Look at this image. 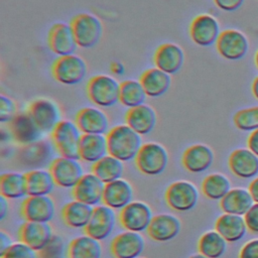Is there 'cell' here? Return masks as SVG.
<instances>
[{"mask_svg":"<svg viewBox=\"0 0 258 258\" xmlns=\"http://www.w3.org/2000/svg\"><path fill=\"white\" fill-rule=\"evenodd\" d=\"M108 152L122 162L135 160L141 146V135L127 124L112 127L106 134Z\"/></svg>","mask_w":258,"mask_h":258,"instance_id":"obj_1","label":"cell"},{"mask_svg":"<svg viewBox=\"0 0 258 258\" xmlns=\"http://www.w3.org/2000/svg\"><path fill=\"white\" fill-rule=\"evenodd\" d=\"M89 100L102 108H110L119 102L120 83L112 76L97 75L87 83Z\"/></svg>","mask_w":258,"mask_h":258,"instance_id":"obj_2","label":"cell"},{"mask_svg":"<svg viewBox=\"0 0 258 258\" xmlns=\"http://www.w3.org/2000/svg\"><path fill=\"white\" fill-rule=\"evenodd\" d=\"M54 148L60 156L80 159V142L83 133L71 120H60L50 133Z\"/></svg>","mask_w":258,"mask_h":258,"instance_id":"obj_3","label":"cell"},{"mask_svg":"<svg viewBox=\"0 0 258 258\" xmlns=\"http://www.w3.org/2000/svg\"><path fill=\"white\" fill-rule=\"evenodd\" d=\"M53 79L67 86L78 85L87 76V63L81 56L73 53L56 57L51 64Z\"/></svg>","mask_w":258,"mask_h":258,"instance_id":"obj_4","label":"cell"},{"mask_svg":"<svg viewBox=\"0 0 258 258\" xmlns=\"http://www.w3.org/2000/svg\"><path fill=\"white\" fill-rule=\"evenodd\" d=\"M168 160V152L163 145L157 142H146L142 144L135 158V165L143 174L154 176L166 169Z\"/></svg>","mask_w":258,"mask_h":258,"instance_id":"obj_5","label":"cell"},{"mask_svg":"<svg viewBox=\"0 0 258 258\" xmlns=\"http://www.w3.org/2000/svg\"><path fill=\"white\" fill-rule=\"evenodd\" d=\"M71 26L78 46L92 48L99 43L103 35L101 20L91 13H79L71 20Z\"/></svg>","mask_w":258,"mask_h":258,"instance_id":"obj_6","label":"cell"},{"mask_svg":"<svg viewBox=\"0 0 258 258\" xmlns=\"http://www.w3.org/2000/svg\"><path fill=\"white\" fill-rule=\"evenodd\" d=\"M164 198L171 210L179 213L188 212L199 202V190L190 181L177 180L167 186Z\"/></svg>","mask_w":258,"mask_h":258,"instance_id":"obj_7","label":"cell"},{"mask_svg":"<svg viewBox=\"0 0 258 258\" xmlns=\"http://www.w3.org/2000/svg\"><path fill=\"white\" fill-rule=\"evenodd\" d=\"M79 160L59 156L50 162L48 170L57 186L73 189L77 185L84 175V168Z\"/></svg>","mask_w":258,"mask_h":258,"instance_id":"obj_8","label":"cell"},{"mask_svg":"<svg viewBox=\"0 0 258 258\" xmlns=\"http://www.w3.org/2000/svg\"><path fill=\"white\" fill-rule=\"evenodd\" d=\"M152 219L153 214L151 208L142 201H132L120 210L119 214L121 226L127 231L137 233L147 231Z\"/></svg>","mask_w":258,"mask_h":258,"instance_id":"obj_9","label":"cell"},{"mask_svg":"<svg viewBox=\"0 0 258 258\" xmlns=\"http://www.w3.org/2000/svg\"><path fill=\"white\" fill-rule=\"evenodd\" d=\"M28 114L43 133H51L60 122V110L58 105L45 98L33 100L27 109Z\"/></svg>","mask_w":258,"mask_h":258,"instance_id":"obj_10","label":"cell"},{"mask_svg":"<svg viewBox=\"0 0 258 258\" xmlns=\"http://www.w3.org/2000/svg\"><path fill=\"white\" fill-rule=\"evenodd\" d=\"M219 23L210 14L197 15L189 25V36L199 46H210L217 42L220 36Z\"/></svg>","mask_w":258,"mask_h":258,"instance_id":"obj_11","label":"cell"},{"mask_svg":"<svg viewBox=\"0 0 258 258\" xmlns=\"http://www.w3.org/2000/svg\"><path fill=\"white\" fill-rule=\"evenodd\" d=\"M55 213V205L49 196H27L21 205V215L29 222L49 223Z\"/></svg>","mask_w":258,"mask_h":258,"instance_id":"obj_12","label":"cell"},{"mask_svg":"<svg viewBox=\"0 0 258 258\" xmlns=\"http://www.w3.org/2000/svg\"><path fill=\"white\" fill-rule=\"evenodd\" d=\"M116 226V214L113 209L106 205H99L94 208V212L85 233L99 241L107 239Z\"/></svg>","mask_w":258,"mask_h":258,"instance_id":"obj_13","label":"cell"},{"mask_svg":"<svg viewBox=\"0 0 258 258\" xmlns=\"http://www.w3.org/2000/svg\"><path fill=\"white\" fill-rule=\"evenodd\" d=\"M11 137L21 145L39 141L43 132L33 121L28 112H20L8 123Z\"/></svg>","mask_w":258,"mask_h":258,"instance_id":"obj_14","label":"cell"},{"mask_svg":"<svg viewBox=\"0 0 258 258\" xmlns=\"http://www.w3.org/2000/svg\"><path fill=\"white\" fill-rule=\"evenodd\" d=\"M47 44L49 49L58 56L73 54L78 44L71 24L62 22L53 24L47 34Z\"/></svg>","mask_w":258,"mask_h":258,"instance_id":"obj_15","label":"cell"},{"mask_svg":"<svg viewBox=\"0 0 258 258\" xmlns=\"http://www.w3.org/2000/svg\"><path fill=\"white\" fill-rule=\"evenodd\" d=\"M144 248L145 241L142 235L127 230L114 237L110 246L114 258H137Z\"/></svg>","mask_w":258,"mask_h":258,"instance_id":"obj_16","label":"cell"},{"mask_svg":"<svg viewBox=\"0 0 258 258\" xmlns=\"http://www.w3.org/2000/svg\"><path fill=\"white\" fill-rule=\"evenodd\" d=\"M184 52L182 48L172 42L160 44L153 55L155 67L168 75L177 74L184 63Z\"/></svg>","mask_w":258,"mask_h":258,"instance_id":"obj_17","label":"cell"},{"mask_svg":"<svg viewBox=\"0 0 258 258\" xmlns=\"http://www.w3.org/2000/svg\"><path fill=\"white\" fill-rule=\"evenodd\" d=\"M216 45L220 55L230 60L242 58L248 50L247 38L242 32L234 29L222 31Z\"/></svg>","mask_w":258,"mask_h":258,"instance_id":"obj_18","label":"cell"},{"mask_svg":"<svg viewBox=\"0 0 258 258\" xmlns=\"http://www.w3.org/2000/svg\"><path fill=\"white\" fill-rule=\"evenodd\" d=\"M75 123L83 134H104L108 133L109 119L104 111L97 107H85L78 111Z\"/></svg>","mask_w":258,"mask_h":258,"instance_id":"obj_19","label":"cell"},{"mask_svg":"<svg viewBox=\"0 0 258 258\" xmlns=\"http://www.w3.org/2000/svg\"><path fill=\"white\" fill-rule=\"evenodd\" d=\"M105 183L97 177L93 172L83 175L81 180L72 189V195L75 200L97 207L103 203Z\"/></svg>","mask_w":258,"mask_h":258,"instance_id":"obj_20","label":"cell"},{"mask_svg":"<svg viewBox=\"0 0 258 258\" xmlns=\"http://www.w3.org/2000/svg\"><path fill=\"white\" fill-rule=\"evenodd\" d=\"M53 232L48 223L29 222L23 223L19 229V239L36 252L42 250L53 237Z\"/></svg>","mask_w":258,"mask_h":258,"instance_id":"obj_21","label":"cell"},{"mask_svg":"<svg viewBox=\"0 0 258 258\" xmlns=\"http://www.w3.org/2000/svg\"><path fill=\"white\" fill-rule=\"evenodd\" d=\"M181 224L178 218L171 214H158L147 229V235L155 242H168L174 239L180 232Z\"/></svg>","mask_w":258,"mask_h":258,"instance_id":"obj_22","label":"cell"},{"mask_svg":"<svg viewBox=\"0 0 258 258\" xmlns=\"http://www.w3.org/2000/svg\"><path fill=\"white\" fill-rule=\"evenodd\" d=\"M214 152L206 144H194L187 147L181 156L183 167L191 173H201L211 167Z\"/></svg>","mask_w":258,"mask_h":258,"instance_id":"obj_23","label":"cell"},{"mask_svg":"<svg viewBox=\"0 0 258 258\" xmlns=\"http://www.w3.org/2000/svg\"><path fill=\"white\" fill-rule=\"evenodd\" d=\"M125 122L138 134L147 135L155 128L157 115L151 106L144 103L128 109L125 114Z\"/></svg>","mask_w":258,"mask_h":258,"instance_id":"obj_24","label":"cell"},{"mask_svg":"<svg viewBox=\"0 0 258 258\" xmlns=\"http://www.w3.org/2000/svg\"><path fill=\"white\" fill-rule=\"evenodd\" d=\"M133 200V187L123 178L106 183L103 195V204L113 210H122Z\"/></svg>","mask_w":258,"mask_h":258,"instance_id":"obj_25","label":"cell"},{"mask_svg":"<svg viewBox=\"0 0 258 258\" xmlns=\"http://www.w3.org/2000/svg\"><path fill=\"white\" fill-rule=\"evenodd\" d=\"M231 171L240 178H251L258 173V156L250 149H236L229 157Z\"/></svg>","mask_w":258,"mask_h":258,"instance_id":"obj_26","label":"cell"},{"mask_svg":"<svg viewBox=\"0 0 258 258\" xmlns=\"http://www.w3.org/2000/svg\"><path fill=\"white\" fill-rule=\"evenodd\" d=\"M107 138L104 134H83L80 142V159L95 163L108 155Z\"/></svg>","mask_w":258,"mask_h":258,"instance_id":"obj_27","label":"cell"},{"mask_svg":"<svg viewBox=\"0 0 258 258\" xmlns=\"http://www.w3.org/2000/svg\"><path fill=\"white\" fill-rule=\"evenodd\" d=\"M147 97L158 98L164 95L170 88L171 77L163 71L155 68L144 71L139 79Z\"/></svg>","mask_w":258,"mask_h":258,"instance_id":"obj_28","label":"cell"},{"mask_svg":"<svg viewBox=\"0 0 258 258\" xmlns=\"http://www.w3.org/2000/svg\"><path fill=\"white\" fill-rule=\"evenodd\" d=\"M215 229L227 242L234 243L241 240L245 236L248 228L245 218L242 216L224 214L217 219Z\"/></svg>","mask_w":258,"mask_h":258,"instance_id":"obj_29","label":"cell"},{"mask_svg":"<svg viewBox=\"0 0 258 258\" xmlns=\"http://www.w3.org/2000/svg\"><path fill=\"white\" fill-rule=\"evenodd\" d=\"M93 212L94 207L75 200L64 205L61 211V217L68 227L85 229L92 218Z\"/></svg>","mask_w":258,"mask_h":258,"instance_id":"obj_30","label":"cell"},{"mask_svg":"<svg viewBox=\"0 0 258 258\" xmlns=\"http://www.w3.org/2000/svg\"><path fill=\"white\" fill-rule=\"evenodd\" d=\"M254 205V200L249 190L244 188L231 189L220 202V207L225 214L245 216Z\"/></svg>","mask_w":258,"mask_h":258,"instance_id":"obj_31","label":"cell"},{"mask_svg":"<svg viewBox=\"0 0 258 258\" xmlns=\"http://www.w3.org/2000/svg\"><path fill=\"white\" fill-rule=\"evenodd\" d=\"M27 196H49L55 181L49 170L32 169L25 173Z\"/></svg>","mask_w":258,"mask_h":258,"instance_id":"obj_32","label":"cell"},{"mask_svg":"<svg viewBox=\"0 0 258 258\" xmlns=\"http://www.w3.org/2000/svg\"><path fill=\"white\" fill-rule=\"evenodd\" d=\"M68 258H102L101 243L87 234L79 236L70 242Z\"/></svg>","mask_w":258,"mask_h":258,"instance_id":"obj_33","label":"cell"},{"mask_svg":"<svg viewBox=\"0 0 258 258\" xmlns=\"http://www.w3.org/2000/svg\"><path fill=\"white\" fill-rule=\"evenodd\" d=\"M92 172L106 184L122 178L124 165L121 160L108 154L99 161L93 163Z\"/></svg>","mask_w":258,"mask_h":258,"instance_id":"obj_34","label":"cell"},{"mask_svg":"<svg viewBox=\"0 0 258 258\" xmlns=\"http://www.w3.org/2000/svg\"><path fill=\"white\" fill-rule=\"evenodd\" d=\"M0 194L8 200H15L27 196L26 176L20 172H6L0 177Z\"/></svg>","mask_w":258,"mask_h":258,"instance_id":"obj_35","label":"cell"},{"mask_svg":"<svg viewBox=\"0 0 258 258\" xmlns=\"http://www.w3.org/2000/svg\"><path fill=\"white\" fill-rule=\"evenodd\" d=\"M198 250L208 258H220L227 250V241L217 231H208L199 239Z\"/></svg>","mask_w":258,"mask_h":258,"instance_id":"obj_36","label":"cell"},{"mask_svg":"<svg viewBox=\"0 0 258 258\" xmlns=\"http://www.w3.org/2000/svg\"><path fill=\"white\" fill-rule=\"evenodd\" d=\"M147 95L140 83L136 80H126L120 83L119 102L128 109L145 103Z\"/></svg>","mask_w":258,"mask_h":258,"instance_id":"obj_37","label":"cell"},{"mask_svg":"<svg viewBox=\"0 0 258 258\" xmlns=\"http://www.w3.org/2000/svg\"><path fill=\"white\" fill-rule=\"evenodd\" d=\"M202 190L208 199L221 201L231 190V182L224 174L212 173L204 178Z\"/></svg>","mask_w":258,"mask_h":258,"instance_id":"obj_38","label":"cell"},{"mask_svg":"<svg viewBox=\"0 0 258 258\" xmlns=\"http://www.w3.org/2000/svg\"><path fill=\"white\" fill-rule=\"evenodd\" d=\"M22 159L24 163L30 165H41L47 162L51 155L50 145L45 141H37L28 145L22 149Z\"/></svg>","mask_w":258,"mask_h":258,"instance_id":"obj_39","label":"cell"},{"mask_svg":"<svg viewBox=\"0 0 258 258\" xmlns=\"http://www.w3.org/2000/svg\"><path fill=\"white\" fill-rule=\"evenodd\" d=\"M234 124L242 131H254L258 129V107L238 111L234 116Z\"/></svg>","mask_w":258,"mask_h":258,"instance_id":"obj_40","label":"cell"},{"mask_svg":"<svg viewBox=\"0 0 258 258\" xmlns=\"http://www.w3.org/2000/svg\"><path fill=\"white\" fill-rule=\"evenodd\" d=\"M38 258H68V248L59 235H53L49 243L40 251Z\"/></svg>","mask_w":258,"mask_h":258,"instance_id":"obj_41","label":"cell"},{"mask_svg":"<svg viewBox=\"0 0 258 258\" xmlns=\"http://www.w3.org/2000/svg\"><path fill=\"white\" fill-rule=\"evenodd\" d=\"M0 258H38V253L20 241L13 243Z\"/></svg>","mask_w":258,"mask_h":258,"instance_id":"obj_42","label":"cell"},{"mask_svg":"<svg viewBox=\"0 0 258 258\" xmlns=\"http://www.w3.org/2000/svg\"><path fill=\"white\" fill-rule=\"evenodd\" d=\"M17 115V105L5 95L0 96V122L9 123Z\"/></svg>","mask_w":258,"mask_h":258,"instance_id":"obj_43","label":"cell"},{"mask_svg":"<svg viewBox=\"0 0 258 258\" xmlns=\"http://www.w3.org/2000/svg\"><path fill=\"white\" fill-rule=\"evenodd\" d=\"M244 218L248 230L253 233H258V203L251 207Z\"/></svg>","mask_w":258,"mask_h":258,"instance_id":"obj_44","label":"cell"},{"mask_svg":"<svg viewBox=\"0 0 258 258\" xmlns=\"http://www.w3.org/2000/svg\"><path fill=\"white\" fill-rule=\"evenodd\" d=\"M239 258H258V239L247 242L241 249Z\"/></svg>","mask_w":258,"mask_h":258,"instance_id":"obj_45","label":"cell"},{"mask_svg":"<svg viewBox=\"0 0 258 258\" xmlns=\"http://www.w3.org/2000/svg\"><path fill=\"white\" fill-rule=\"evenodd\" d=\"M216 6L224 11H235L241 7L244 0H214Z\"/></svg>","mask_w":258,"mask_h":258,"instance_id":"obj_46","label":"cell"},{"mask_svg":"<svg viewBox=\"0 0 258 258\" xmlns=\"http://www.w3.org/2000/svg\"><path fill=\"white\" fill-rule=\"evenodd\" d=\"M12 244L13 243L11 238L5 232L1 231L0 232V256L3 255Z\"/></svg>","mask_w":258,"mask_h":258,"instance_id":"obj_47","label":"cell"},{"mask_svg":"<svg viewBox=\"0 0 258 258\" xmlns=\"http://www.w3.org/2000/svg\"><path fill=\"white\" fill-rule=\"evenodd\" d=\"M248 147L258 156V129L254 130L248 138Z\"/></svg>","mask_w":258,"mask_h":258,"instance_id":"obj_48","label":"cell"},{"mask_svg":"<svg viewBox=\"0 0 258 258\" xmlns=\"http://www.w3.org/2000/svg\"><path fill=\"white\" fill-rule=\"evenodd\" d=\"M110 71L116 76H123L125 73V67L121 61L115 60L110 64Z\"/></svg>","mask_w":258,"mask_h":258,"instance_id":"obj_49","label":"cell"},{"mask_svg":"<svg viewBox=\"0 0 258 258\" xmlns=\"http://www.w3.org/2000/svg\"><path fill=\"white\" fill-rule=\"evenodd\" d=\"M8 211H9L8 199L1 196L0 197V220H4L6 218Z\"/></svg>","mask_w":258,"mask_h":258,"instance_id":"obj_50","label":"cell"},{"mask_svg":"<svg viewBox=\"0 0 258 258\" xmlns=\"http://www.w3.org/2000/svg\"><path fill=\"white\" fill-rule=\"evenodd\" d=\"M249 191L254 200V202L258 203V177H256L249 185Z\"/></svg>","mask_w":258,"mask_h":258,"instance_id":"obj_51","label":"cell"},{"mask_svg":"<svg viewBox=\"0 0 258 258\" xmlns=\"http://www.w3.org/2000/svg\"><path fill=\"white\" fill-rule=\"evenodd\" d=\"M252 91L256 99H258V77L255 79L253 85H252Z\"/></svg>","mask_w":258,"mask_h":258,"instance_id":"obj_52","label":"cell"},{"mask_svg":"<svg viewBox=\"0 0 258 258\" xmlns=\"http://www.w3.org/2000/svg\"><path fill=\"white\" fill-rule=\"evenodd\" d=\"M188 258H208V257H206V256H204V255H202V254H195V255H191V256H189Z\"/></svg>","mask_w":258,"mask_h":258,"instance_id":"obj_53","label":"cell"},{"mask_svg":"<svg viewBox=\"0 0 258 258\" xmlns=\"http://www.w3.org/2000/svg\"><path fill=\"white\" fill-rule=\"evenodd\" d=\"M256 64H257V67H258V51H257V53H256Z\"/></svg>","mask_w":258,"mask_h":258,"instance_id":"obj_54","label":"cell"},{"mask_svg":"<svg viewBox=\"0 0 258 258\" xmlns=\"http://www.w3.org/2000/svg\"><path fill=\"white\" fill-rule=\"evenodd\" d=\"M137 258H144V257H140V256H139V257H137Z\"/></svg>","mask_w":258,"mask_h":258,"instance_id":"obj_55","label":"cell"}]
</instances>
